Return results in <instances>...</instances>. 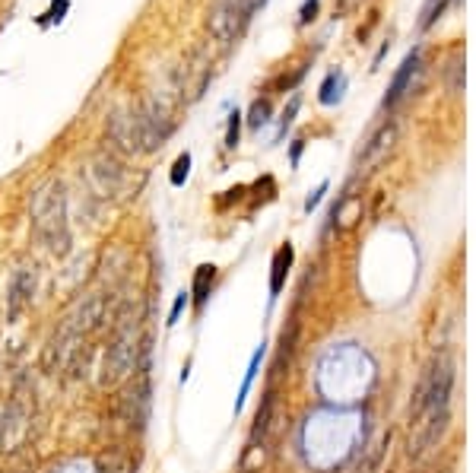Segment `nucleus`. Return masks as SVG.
Returning a JSON list of instances; mask_svg holds the SVG:
<instances>
[{"label":"nucleus","instance_id":"7","mask_svg":"<svg viewBox=\"0 0 476 473\" xmlns=\"http://www.w3.org/2000/svg\"><path fill=\"white\" fill-rule=\"evenodd\" d=\"M343 86H347V77H343V73H330V77L324 79V86H321V102H324V105H334V102L343 96Z\"/></svg>","mask_w":476,"mask_h":473},{"label":"nucleus","instance_id":"10","mask_svg":"<svg viewBox=\"0 0 476 473\" xmlns=\"http://www.w3.org/2000/svg\"><path fill=\"white\" fill-rule=\"evenodd\" d=\"M188 175H190V153H181L172 166V184L175 188H181V184L188 181Z\"/></svg>","mask_w":476,"mask_h":473},{"label":"nucleus","instance_id":"5","mask_svg":"<svg viewBox=\"0 0 476 473\" xmlns=\"http://www.w3.org/2000/svg\"><path fill=\"white\" fill-rule=\"evenodd\" d=\"M213 280H216V267L213 264H200L197 273H194V286H190V296L197 302V308L207 305V296L213 290Z\"/></svg>","mask_w":476,"mask_h":473},{"label":"nucleus","instance_id":"12","mask_svg":"<svg viewBox=\"0 0 476 473\" xmlns=\"http://www.w3.org/2000/svg\"><path fill=\"white\" fill-rule=\"evenodd\" d=\"M238 133H242V114L232 112L229 114V131H225V146L229 149L238 146Z\"/></svg>","mask_w":476,"mask_h":473},{"label":"nucleus","instance_id":"6","mask_svg":"<svg viewBox=\"0 0 476 473\" xmlns=\"http://www.w3.org/2000/svg\"><path fill=\"white\" fill-rule=\"evenodd\" d=\"M416 64H419V54H410L407 61H403V67H400V73H397V77H394V83H390L388 96H384V105H394V102H397V99L403 96V89L410 86V77H413Z\"/></svg>","mask_w":476,"mask_h":473},{"label":"nucleus","instance_id":"1","mask_svg":"<svg viewBox=\"0 0 476 473\" xmlns=\"http://www.w3.org/2000/svg\"><path fill=\"white\" fill-rule=\"evenodd\" d=\"M245 19H248L245 0H216V7L210 10V36L229 44L245 26Z\"/></svg>","mask_w":476,"mask_h":473},{"label":"nucleus","instance_id":"4","mask_svg":"<svg viewBox=\"0 0 476 473\" xmlns=\"http://www.w3.org/2000/svg\"><path fill=\"white\" fill-rule=\"evenodd\" d=\"M264 353H267V343H260L258 350H254L251 362H248V368H245L242 387H238V397H235V413H242V407H245V397L251 394V385H254V378H258V372H260V362H264Z\"/></svg>","mask_w":476,"mask_h":473},{"label":"nucleus","instance_id":"11","mask_svg":"<svg viewBox=\"0 0 476 473\" xmlns=\"http://www.w3.org/2000/svg\"><path fill=\"white\" fill-rule=\"evenodd\" d=\"M188 305H190V292H188V290H181L178 296H175L172 311H168V321H165V324H168V327L178 324V321H181V315H184V308H188Z\"/></svg>","mask_w":476,"mask_h":473},{"label":"nucleus","instance_id":"15","mask_svg":"<svg viewBox=\"0 0 476 473\" xmlns=\"http://www.w3.org/2000/svg\"><path fill=\"white\" fill-rule=\"evenodd\" d=\"M264 3H267V0H245V10H248V16H251L258 7H264Z\"/></svg>","mask_w":476,"mask_h":473},{"label":"nucleus","instance_id":"9","mask_svg":"<svg viewBox=\"0 0 476 473\" xmlns=\"http://www.w3.org/2000/svg\"><path fill=\"white\" fill-rule=\"evenodd\" d=\"M270 121V102H264V99H258L251 105V118H248V124H251L254 131H260V127H267Z\"/></svg>","mask_w":476,"mask_h":473},{"label":"nucleus","instance_id":"13","mask_svg":"<svg viewBox=\"0 0 476 473\" xmlns=\"http://www.w3.org/2000/svg\"><path fill=\"white\" fill-rule=\"evenodd\" d=\"M324 194H327V181L321 184V188H318V191H314V194H308V201H305V210L312 213L314 207H318V203H321V197H324Z\"/></svg>","mask_w":476,"mask_h":473},{"label":"nucleus","instance_id":"14","mask_svg":"<svg viewBox=\"0 0 476 473\" xmlns=\"http://www.w3.org/2000/svg\"><path fill=\"white\" fill-rule=\"evenodd\" d=\"M314 7H318V0H308V3H305V10H302V23H308V19H312Z\"/></svg>","mask_w":476,"mask_h":473},{"label":"nucleus","instance_id":"16","mask_svg":"<svg viewBox=\"0 0 476 473\" xmlns=\"http://www.w3.org/2000/svg\"><path fill=\"white\" fill-rule=\"evenodd\" d=\"M188 378H190V359L184 362V368H181V378H178V381H181V385H184V381H188Z\"/></svg>","mask_w":476,"mask_h":473},{"label":"nucleus","instance_id":"2","mask_svg":"<svg viewBox=\"0 0 476 473\" xmlns=\"http://www.w3.org/2000/svg\"><path fill=\"white\" fill-rule=\"evenodd\" d=\"M108 133H112L114 143H121L124 149H143V133H140V114H127V112H118L108 124Z\"/></svg>","mask_w":476,"mask_h":473},{"label":"nucleus","instance_id":"8","mask_svg":"<svg viewBox=\"0 0 476 473\" xmlns=\"http://www.w3.org/2000/svg\"><path fill=\"white\" fill-rule=\"evenodd\" d=\"M32 286H35V273H29V270H23L16 280H13V305H10V315L19 311V302L26 298V292H32Z\"/></svg>","mask_w":476,"mask_h":473},{"label":"nucleus","instance_id":"3","mask_svg":"<svg viewBox=\"0 0 476 473\" xmlns=\"http://www.w3.org/2000/svg\"><path fill=\"white\" fill-rule=\"evenodd\" d=\"M292 245H283L273 255V267H270V302L283 292V283H286V273H289V267H292Z\"/></svg>","mask_w":476,"mask_h":473}]
</instances>
